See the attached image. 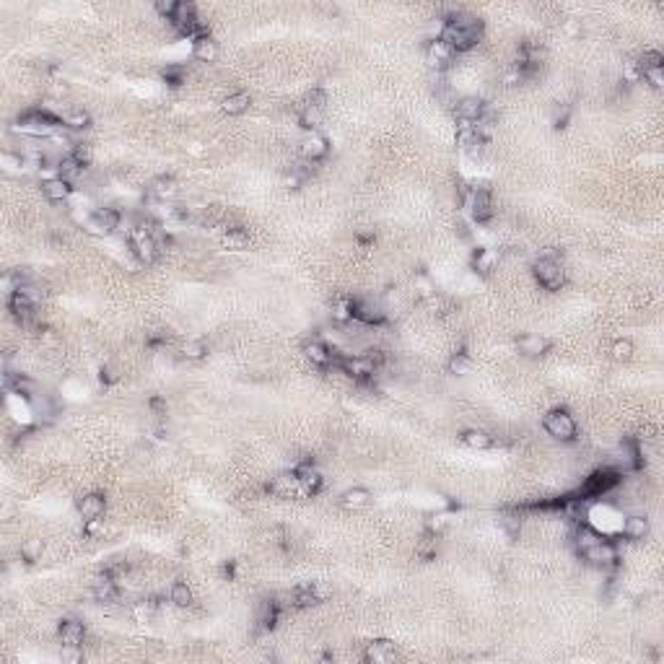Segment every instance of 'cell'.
I'll list each match as a JSON object with an SVG mask.
<instances>
[{"mask_svg":"<svg viewBox=\"0 0 664 664\" xmlns=\"http://www.w3.org/2000/svg\"><path fill=\"white\" fill-rule=\"evenodd\" d=\"M438 39L449 45L452 52H467L473 50L478 42L482 39V21H478L475 16H462V13H455L444 21L441 27V34Z\"/></svg>","mask_w":664,"mask_h":664,"instance_id":"cell-1","label":"cell"},{"mask_svg":"<svg viewBox=\"0 0 664 664\" xmlns=\"http://www.w3.org/2000/svg\"><path fill=\"white\" fill-rule=\"evenodd\" d=\"M63 128V119L52 117L50 112H29L13 125L16 133L29 138H55L57 130Z\"/></svg>","mask_w":664,"mask_h":664,"instance_id":"cell-2","label":"cell"},{"mask_svg":"<svg viewBox=\"0 0 664 664\" xmlns=\"http://www.w3.org/2000/svg\"><path fill=\"white\" fill-rule=\"evenodd\" d=\"M532 273H535V281L540 283L545 291H561L566 286V281H568L563 263L555 255L540 257V260L532 265Z\"/></svg>","mask_w":664,"mask_h":664,"instance_id":"cell-3","label":"cell"},{"mask_svg":"<svg viewBox=\"0 0 664 664\" xmlns=\"http://www.w3.org/2000/svg\"><path fill=\"white\" fill-rule=\"evenodd\" d=\"M543 426H545L547 436H553L555 441H563V444H571V441H576V434H579V428H576V420H573V415L568 413V410H563V408H553V410H550L545 418H543Z\"/></svg>","mask_w":664,"mask_h":664,"instance_id":"cell-4","label":"cell"},{"mask_svg":"<svg viewBox=\"0 0 664 664\" xmlns=\"http://www.w3.org/2000/svg\"><path fill=\"white\" fill-rule=\"evenodd\" d=\"M122 226V213L117 208H96L83 221V231L91 237H112Z\"/></svg>","mask_w":664,"mask_h":664,"instance_id":"cell-5","label":"cell"},{"mask_svg":"<svg viewBox=\"0 0 664 664\" xmlns=\"http://www.w3.org/2000/svg\"><path fill=\"white\" fill-rule=\"evenodd\" d=\"M332 366H337L340 371L348 374V376H351L353 382H358V384L374 382V376H376V371H379V369H376V366H374L364 353H361V355H340V358L335 355Z\"/></svg>","mask_w":664,"mask_h":664,"instance_id":"cell-6","label":"cell"},{"mask_svg":"<svg viewBox=\"0 0 664 664\" xmlns=\"http://www.w3.org/2000/svg\"><path fill=\"white\" fill-rule=\"evenodd\" d=\"M353 319L361 322L364 327H379L387 322V309L369 296H358V299H353Z\"/></svg>","mask_w":664,"mask_h":664,"instance_id":"cell-7","label":"cell"},{"mask_svg":"<svg viewBox=\"0 0 664 664\" xmlns=\"http://www.w3.org/2000/svg\"><path fill=\"white\" fill-rule=\"evenodd\" d=\"M464 208L473 213V219L478 221V223H485V221H491V216H493L491 192L478 190V187L467 190V192H464Z\"/></svg>","mask_w":664,"mask_h":664,"instance_id":"cell-8","label":"cell"},{"mask_svg":"<svg viewBox=\"0 0 664 664\" xmlns=\"http://www.w3.org/2000/svg\"><path fill=\"white\" fill-rule=\"evenodd\" d=\"M582 558L591 566H600V568L618 566V561H620L618 547L612 545V543H607V540H600V543H594L591 547H586V550L582 553Z\"/></svg>","mask_w":664,"mask_h":664,"instance_id":"cell-9","label":"cell"},{"mask_svg":"<svg viewBox=\"0 0 664 664\" xmlns=\"http://www.w3.org/2000/svg\"><path fill=\"white\" fill-rule=\"evenodd\" d=\"M327 154H330V140L322 135L319 130H311V133H307V135L301 138V156H304L307 164H317V161H322Z\"/></svg>","mask_w":664,"mask_h":664,"instance_id":"cell-10","label":"cell"},{"mask_svg":"<svg viewBox=\"0 0 664 664\" xmlns=\"http://www.w3.org/2000/svg\"><path fill=\"white\" fill-rule=\"evenodd\" d=\"M426 65L431 68V71H436V75H441L452 65V60H455V52L449 50V45H444L441 39H431L426 45Z\"/></svg>","mask_w":664,"mask_h":664,"instance_id":"cell-11","label":"cell"},{"mask_svg":"<svg viewBox=\"0 0 664 664\" xmlns=\"http://www.w3.org/2000/svg\"><path fill=\"white\" fill-rule=\"evenodd\" d=\"M91 591H94V600L99 602V605H117L119 602V586L112 571H104L101 576H96Z\"/></svg>","mask_w":664,"mask_h":664,"instance_id":"cell-12","label":"cell"},{"mask_svg":"<svg viewBox=\"0 0 664 664\" xmlns=\"http://www.w3.org/2000/svg\"><path fill=\"white\" fill-rule=\"evenodd\" d=\"M293 475H296V480H299V491L304 493V496H314V493H319L322 491V485H325L322 473H319L311 462L299 464V467L293 470Z\"/></svg>","mask_w":664,"mask_h":664,"instance_id":"cell-13","label":"cell"},{"mask_svg":"<svg viewBox=\"0 0 664 664\" xmlns=\"http://www.w3.org/2000/svg\"><path fill=\"white\" fill-rule=\"evenodd\" d=\"M485 110H488V104H485L480 96H464V99H459L455 104L457 119H459V122H470V125L480 122V119L485 117Z\"/></svg>","mask_w":664,"mask_h":664,"instance_id":"cell-14","label":"cell"},{"mask_svg":"<svg viewBox=\"0 0 664 664\" xmlns=\"http://www.w3.org/2000/svg\"><path fill=\"white\" fill-rule=\"evenodd\" d=\"M57 638L63 649H83V641H86V626L81 620H63L57 626Z\"/></svg>","mask_w":664,"mask_h":664,"instance_id":"cell-15","label":"cell"},{"mask_svg":"<svg viewBox=\"0 0 664 664\" xmlns=\"http://www.w3.org/2000/svg\"><path fill=\"white\" fill-rule=\"evenodd\" d=\"M78 517L83 519V522H91V519H101L104 517V511H107V499L101 496V493H86V496H81L78 499Z\"/></svg>","mask_w":664,"mask_h":664,"instance_id":"cell-16","label":"cell"},{"mask_svg":"<svg viewBox=\"0 0 664 664\" xmlns=\"http://www.w3.org/2000/svg\"><path fill=\"white\" fill-rule=\"evenodd\" d=\"M550 340L543 335H535V332H527V335L517 337V348L519 353L524 355V358H543V355L550 351Z\"/></svg>","mask_w":664,"mask_h":664,"instance_id":"cell-17","label":"cell"},{"mask_svg":"<svg viewBox=\"0 0 664 664\" xmlns=\"http://www.w3.org/2000/svg\"><path fill=\"white\" fill-rule=\"evenodd\" d=\"M371 501H374V496L369 488L355 485V488H348V491L340 496L337 503H340L346 511H361V509H366V506H371Z\"/></svg>","mask_w":664,"mask_h":664,"instance_id":"cell-18","label":"cell"},{"mask_svg":"<svg viewBox=\"0 0 664 664\" xmlns=\"http://www.w3.org/2000/svg\"><path fill=\"white\" fill-rule=\"evenodd\" d=\"M42 195H45L50 202H65L71 195H73V184L65 182L63 177H47L42 182Z\"/></svg>","mask_w":664,"mask_h":664,"instance_id":"cell-19","label":"cell"},{"mask_svg":"<svg viewBox=\"0 0 664 664\" xmlns=\"http://www.w3.org/2000/svg\"><path fill=\"white\" fill-rule=\"evenodd\" d=\"M394 656H397V651H394V644H392L390 638H376V641H371V644L366 646L364 662L382 664V662H392Z\"/></svg>","mask_w":664,"mask_h":664,"instance_id":"cell-20","label":"cell"},{"mask_svg":"<svg viewBox=\"0 0 664 664\" xmlns=\"http://www.w3.org/2000/svg\"><path fill=\"white\" fill-rule=\"evenodd\" d=\"M281 605H278V600L275 597H270V600H263L260 602V607H257V628L260 630H273L275 623H278V618H281Z\"/></svg>","mask_w":664,"mask_h":664,"instance_id":"cell-21","label":"cell"},{"mask_svg":"<svg viewBox=\"0 0 664 664\" xmlns=\"http://www.w3.org/2000/svg\"><path fill=\"white\" fill-rule=\"evenodd\" d=\"M304 353H307V358H309L311 364L319 366V369H325V366H330L332 361H335V353L327 348V343H322V340H309V343H304Z\"/></svg>","mask_w":664,"mask_h":664,"instance_id":"cell-22","label":"cell"},{"mask_svg":"<svg viewBox=\"0 0 664 664\" xmlns=\"http://www.w3.org/2000/svg\"><path fill=\"white\" fill-rule=\"evenodd\" d=\"M148 195L154 198V200H172L174 195H177V179L174 177H166V174H161V177H156V179H151V184H148Z\"/></svg>","mask_w":664,"mask_h":664,"instance_id":"cell-23","label":"cell"},{"mask_svg":"<svg viewBox=\"0 0 664 664\" xmlns=\"http://www.w3.org/2000/svg\"><path fill=\"white\" fill-rule=\"evenodd\" d=\"M55 172H57V177H63L65 182H78L83 177V172H86V166H81V161L75 158L73 154H65L60 161L55 164Z\"/></svg>","mask_w":664,"mask_h":664,"instance_id":"cell-24","label":"cell"},{"mask_svg":"<svg viewBox=\"0 0 664 664\" xmlns=\"http://www.w3.org/2000/svg\"><path fill=\"white\" fill-rule=\"evenodd\" d=\"M267 491L273 493V496H278V499H291L293 493H301L299 480H296V475L293 473H283V475H278V478H273L270 485H267Z\"/></svg>","mask_w":664,"mask_h":664,"instance_id":"cell-25","label":"cell"},{"mask_svg":"<svg viewBox=\"0 0 664 664\" xmlns=\"http://www.w3.org/2000/svg\"><path fill=\"white\" fill-rule=\"evenodd\" d=\"M192 55H195V60H200V63H213V60L219 57L216 39L210 37V34H202V37L192 39Z\"/></svg>","mask_w":664,"mask_h":664,"instance_id":"cell-26","label":"cell"},{"mask_svg":"<svg viewBox=\"0 0 664 664\" xmlns=\"http://www.w3.org/2000/svg\"><path fill=\"white\" fill-rule=\"evenodd\" d=\"M473 270L475 273H482L488 275L496 270V265H499V252L496 249H488V246H480V249H475L473 252Z\"/></svg>","mask_w":664,"mask_h":664,"instance_id":"cell-27","label":"cell"},{"mask_svg":"<svg viewBox=\"0 0 664 664\" xmlns=\"http://www.w3.org/2000/svg\"><path fill=\"white\" fill-rule=\"evenodd\" d=\"M249 104H252V96L246 91H237L221 101V112L228 115V117H239V115H244L249 110Z\"/></svg>","mask_w":664,"mask_h":664,"instance_id":"cell-28","label":"cell"},{"mask_svg":"<svg viewBox=\"0 0 664 664\" xmlns=\"http://www.w3.org/2000/svg\"><path fill=\"white\" fill-rule=\"evenodd\" d=\"M623 535H626L630 543L644 540V537L649 535V519L641 517V514H630V517H626V522H623Z\"/></svg>","mask_w":664,"mask_h":664,"instance_id":"cell-29","label":"cell"},{"mask_svg":"<svg viewBox=\"0 0 664 664\" xmlns=\"http://www.w3.org/2000/svg\"><path fill=\"white\" fill-rule=\"evenodd\" d=\"M459 438H462V444L467 446V449H475V452H488L493 446V436L485 434V431H480V428H467Z\"/></svg>","mask_w":664,"mask_h":664,"instance_id":"cell-30","label":"cell"},{"mask_svg":"<svg viewBox=\"0 0 664 664\" xmlns=\"http://www.w3.org/2000/svg\"><path fill=\"white\" fill-rule=\"evenodd\" d=\"M600 540H605V537H602L597 529L591 527V524H579V527H576V532H573V545H576V550H579V553H584L586 547H591L594 543H600Z\"/></svg>","mask_w":664,"mask_h":664,"instance_id":"cell-31","label":"cell"},{"mask_svg":"<svg viewBox=\"0 0 664 664\" xmlns=\"http://www.w3.org/2000/svg\"><path fill=\"white\" fill-rule=\"evenodd\" d=\"M169 602L174 607H190L195 597H192V589L184 582H174L172 589H169Z\"/></svg>","mask_w":664,"mask_h":664,"instance_id":"cell-32","label":"cell"},{"mask_svg":"<svg viewBox=\"0 0 664 664\" xmlns=\"http://www.w3.org/2000/svg\"><path fill=\"white\" fill-rule=\"evenodd\" d=\"M63 128L65 130H86L89 125H91V117H89V112H83V110H71V112H65L63 117Z\"/></svg>","mask_w":664,"mask_h":664,"instance_id":"cell-33","label":"cell"},{"mask_svg":"<svg viewBox=\"0 0 664 664\" xmlns=\"http://www.w3.org/2000/svg\"><path fill=\"white\" fill-rule=\"evenodd\" d=\"M332 322H337V325H351L353 322V299H337L332 304Z\"/></svg>","mask_w":664,"mask_h":664,"instance_id":"cell-34","label":"cell"},{"mask_svg":"<svg viewBox=\"0 0 664 664\" xmlns=\"http://www.w3.org/2000/svg\"><path fill=\"white\" fill-rule=\"evenodd\" d=\"M446 369H449V374H455V376H462V374H467L473 369V358L467 355V351H457V353H452Z\"/></svg>","mask_w":664,"mask_h":664,"instance_id":"cell-35","label":"cell"},{"mask_svg":"<svg viewBox=\"0 0 664 664\" xmlns=\"http://www.w3.org/2000/svg\"><path fill=\"white\" fill-rule=\"evenodd\" d=\"M221 242H223V246H228V249H244V246L249 244V234H246L244 228H228L226 234L221 237Z\"/></svg>","mask_w":664,"mask_h":664,"instance_id":"cell-36","label":"cell"},{"mask_svg":"<svg viewBox=\"0 0 664 664\" xmlns=\"http://www.w3.org/2000/svg\"><path fill=\"white\" fill-rule=\"evenodd\" d=\"M638 68V75L644 73V71H649V68H664V57L659 50H646L644 55L638 57V60H633Z\"/></svg>","mask_w":664,"mask_h":664,"instance_id":"cell-37","label":"cell"},{"mask_svg":"<svg viewBox=\"0 0 664 664\" xmlns=\"http://www.w3.org/2000/svg\"><path fill=\"white\" fill-rule=\"evenodd\" d=\"M301 107L325 112V107H327V91H325V89H311V91L307 94L304 99H301Z\"/></svg>","mask_w":664,"mask_h":664,"instance_id":"cell-38","label":"cell"},{"mask_svg":"<svg viewBox=\"0 0 664 664\" xmlns=\"http://www.w3.org/2000/svg\"><path fill=\"white\" fill-rule=\"evenodd\" d=\"M615 482H618V478H615L612 473H597L589 482H586V491L597 496V493L607 491L610 485H615Z\"/></svg>","mask_w":664,"mask_h":664,"instance_id":"cell-39","label":"cell"},{"mask_svg":"<svg viewBox=\"0 0 664 664\" xmlns=\"http://www.w3.org/2000/svg\"><path fill=\"white\" fill-rule=\"evenodd\" d=\"M42 553H45L42 540H27V543L21 545V558H24L27 563H37V561H42Z\"/></svg>","mask_w":664,"mask_h":664,"instance_id":"cell-40","label":"cell"},{"mask_svg":"<svg viewBox=\"0 0 664 664\" xmlns=\"http://www.w3.org/2000/svg\"><path fill=\"white\" fill-rule=\"evenodd\" d=\"M205 353H208V346H205V340H187L182 346V355L184 358H190V361H200V358H205Z\"/></svg>","mask_w":664,"mask_h":664,"instance_id":"cell-41","label":"cell"},{"mask_svg":"<svg viewBox=\"0 0 664 664\" xmlns=\"http://www.w3.org/2000/svg\"><path fill=\"white\" fill-rule=\"evenodd\" d=\"M633 351H636V348H633V343H630L628 337H620V340H615V343H612V348H610V355H612L615 361H628V358L633 355Z\"/></svg>","mask_w":664,"mask_h":664,"instance_id":"cell-42","label":"cell"},{"mask_svg":"<svg viewBox=\"0 0 664 664\" xmlns=\"http://www.w3.org/2000/svg\"><path fill=\"white\" fill-rule=\"evenodd\" d=\"M133 615H135L138 623H151L156 615V602L154 600H143V602H135V607H133Z\"/></svg>","mask_w":664,"mask_h":664,"instance_id":"cell-43","label":"cell"},{"mask_svg":"<svg viewBox=\"0 0 664 664\" xmlns=\"http://www.w3.org/2000/svg\"><path fill=\"white\" fill-rule=\"evenodd\" d=\"M0 161H3V166H6V169H10V172H24V169L29 166V161L24 158V156H21V154H8V151L0 156Z\"/></svg>","mask_w":664,"mask_h":664,"instance_id":"cell-44","label":"cell"},{"mask_svg":"<svg viewBox=\"0 0 664 664\" xmlns=\"http://www.w3.org/2000/svg\"><path fill=\"white\" fill-rule=\"evenodd\" d=\"M641 78H644L651 89H656V91H662L664 89V68H649V71L641 73Z\"/></svg>","mask_w":664,"mask_h":664,"instance_id":"cell-45","label":"cell"},{"mask_svg":"<svg viewBox=\"0 0 664 664\" xmlns=\"http://www.w3.org/2000/svg\"><path fill=\"white\" fill-rule=\"evenodd\" d=\"M71 154H73L75 158L81 161V166H89V164H91V158H94L91 146H89V143H75L73 151H71Z\"/></svg>","mask_w":664,"mask_h":664,"instance_id":"cell-46","label":"cell"},{"mask_svg":"<svg viewBox=\"0 0 664 664\" xmlns=\"http://www.w3.org/2000/svg\"><path fill=\"white\" fill-rule=\"evenodd\" d=\"M426 527H428V532H431V535H438V532L446 527V517H444V514H434V517H428Z\"/></svg>","mask_w":664,"mask_h":664,"instance_id":"cell-47","label":"cell"},{"mask_svg":"<svg viewBox=\"0 0 664 664\" xmlns=\"http://www.w3.org/2000/svg\"><path fill=\"white\" fill-rule=\"evenodd\" d=\"M83 532L89 537L104 535V519H91V522H83Z\"/></svg>","mask_w":664,"mask_h":664,"instance_id":"cell-48","label":"cell"}]
</instances>
